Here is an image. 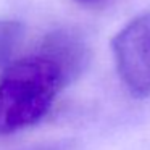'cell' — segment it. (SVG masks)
<instances>
[{
	"mask_svg": "<svg viewBox=\"0 0 150 150\" xmlns=\"http://www.w3.org/2000/svg\"><path fill=\"white\" fill-rule=\"evenodd\" d=\"M68 84L62 69L39 52L15 60L0 76V136L37 124Z\"/></svg>",
	"mask_w": 150,
	"mask_h": 150,
	"instance_id": "cell-1",
	"label": "cell"
},
{
	"mask_svg": "<svg viewBox=\"0 0 150 150\" xmlns=\"http://www.w3.org/2000/svg\"><path fill=\"white\" fill-rule=\"evenodd\" d=\"M116 71L136 97H150V13L131 20L111 40Z\"/></svg>",
	"mask_w": 150,
	"mask_h": 150,
	"instance_id": "cell-2",
	"label": "cell"
},
{
	"mask_svg": "<svg viewBox=\"0 0 150 150\" xmlns=\"http://www.w3.org/2000/svg\"><path fill=\"white\" fill-rule=\"evenodd\" d=\"M37 52L52 60L65 74L66 81H73L82 74L89 62V47L81 34L73 29H57L42 39Z\"/></svg>",
	"mask_w": 150,
	"mask_h": 150,
	"instance_id": "cell-3",
	"label": "cell"
},
{
	"mask_svg": "<svg viewBox=\"0 0 150 150\" xmlns=\"http://www.w3.org/2000/svg\"><path fill=\"white\" fill-rule=\"evenodd\" d=\"M24 37V26L13 18H0V76L15 62V53Z\"/></svg>",
	"mask_w": 150,
	"mask_h": 150,
	"instance_id": "cell-4",
	"label": "cell"
},
{
	"mask_svg": "<svg viewBox=\"0 0 150 150\" xmlns=\"http://www.w3.org/2000/svg\"><path fill=\"white\" fill-rule=\"evenodd\" d=\"M73 144L69 140H58V142H50V144H40V145L31 147L26 150H69Z\"/></svg>",
	"mask_w": 150,
	"mask_h": 150,
	"instance_id": "cell-5",
	"label": "cell"
},
{
	"mask_svg": "<svg viewBox=\"0 0 150 150\" xmlns=\"http://www.w3.org/2000/svg\"><path fill=\"white\" fill-rule=\"evenodd\" d=\"M74 4H78V5H81V7H91V8H94V7H100V5H103L107 0H73Z\"/></svg>",
	"mask_w": 150,
	"mask_h": 150,
	"instance_id": "cell-6",
	"label": "cell"
}]
</instances>
